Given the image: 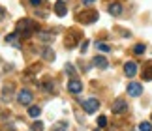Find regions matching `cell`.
Masks as SVG:
<instances>
[{
  "mask_svg": "<svg viewBox=\"0 0 152 131\" xmlns=\"http://www.w3.org/2000/svg\"><path fill=\"white\" fill-rule=\"evenodd\" d=\"M36 30H38V25H36V21H32V19H21L17 23V32L23 34V36H30Z\"/></svg>",
  "mask_w": 152,
  "mask_h": 131,
  "instance_id": "6da1fadb",
  "label": "cell"
},
{
  "mask_svg": "<svg viewBox=\"0 0 152 131\" xmlns=\"http://www.w3.org/2000/svg\"><path fill=\"white\" fill-rule=\"evenodd\" d=\"M98 17H100V13H98L96 9H83V11H79L77 19L81 23H85V25H90V23L98 21Z\"/></svg>",
  "mask_w": 152,
  "mask_h": 131,
  "instance_id": "7a4b0ae2",
  "label": "cell"
},
{
  "mask_svg": "<svg viewBox=\"0 0 152 131\" xmlns=\"http://www.w3.org/2000/svg\"><path fill=\"white\" fill-rule=\"evenodd\" d=\"M83 109H85L86 114H94V112L100 109V101H98L96 98H88V99L83 101Z\"/></svg>",
  "mask_w": 152,
  "mask_h": 131,
  "instance_id": "3957f363",
  "label": "cell"
},
{
  "mask_svg": "<svg viewBox=\"0 0 152 131\" xmlns=\"http://www.w3.org/2000/svg\"><path fill=\"white\" fill-rule=\"evenodd\" d=\"M32 99H34L32 92H30V90H26V88H23V90L17 92V101H19L21 105H30V103H32Z\"/></svg>",
  "mask_w": 152,
  "mask_h": 131,
  "instance_id": "277c9868",
  "label": "cell"
},
{
  "mask_svg": "<svg viewBox=\"0 0 152 131\" xmlns=\"http://www.w3.org/2000/svg\"><path fill=\"white\" fill-rule=\"evenodd\" d=\"M128 96H132V98H139L143 94V84L141 82H135V81H132L130 84H128Z\"/></svg>",
  "mask_w": 152,
  "mask_h": 131,
  "instance_id": "5b68a950",
  "label": "cell"
},
{
  "mask_svg": "<svg viewBox=\"0 0 152 131\" xmlns=\"http://www.w3.org/2000/svg\"><path fill=\"white\" fill-rule=\"evenodd\" d=\"M113 112L115 114H124V112L128 111V103H126V99H122V98H118V99H115L113 101Z\"/></svg>",
  "mask_w": 152,
  "mask_h": 131,
  "instance_id": "8992f818",
  "label": "cell"
},
{
  "mask_svg": "<svg viewBox=\"0 0 152 131\" xmlns=\"http://www.w3.org/2000/svg\"><path fill=\"white\" fill-rule=\"evenodd\" d=\"M53 9H55V13L58 17H66L68 15V6H66V0H56L55 6H53Z\"/></svg>",
  "mask_w": 152,
  "mask_h": 131,
  "instance_id": "52a82bcc",
  "label": "cell"
},
{
  "mask_svg": "<svg viewBox=\"0 0 152 131\" xmlns=\"http://www.w3.org/2000/svg\"><path fill=\"white\" fill-rule=\"evenodd\" d=\"M68 92H72V94H79V92H83V82L77 81V79L68 81Z\"/></svg>",
  "mask_w": 152,
  "mask_h": 131,
  "instance_id": "ba28073f",
  "label": "cell"
},
{
  "mask_svg": "<svg viewBox=\"0 0 152 131\" xmlns=\"http://www.w3.org/2000/svg\"><path fill=\"white\" fill-rule=\"evenodd\" d=\"M124 73H126L128 77H135V75H137V64L132 62V60L126 62V64H124Z\"/></svg>",
  "mask_w": 152,
  "mask_h": 131,
  "instance_id": "9c48e42d",
  "label": "cell"
},
{
  "mask_svg": "<svg viewBox=\"0 0 152 131\" xmlns=\"http://www.w3.org/2000/svg\"><path fill=\"white\" fill-rule=\"evenodd\" d=\"M92 64H94L96 68H100V69H107V66H109L107 58L102 56V55H96V56H94V60H92Z\"/></svg>",
  "mask_w": 152,
  "mask_h": 131,
  "instance_id": "30bf717a",
  "label": "cell"
},
{
  "mask_svg": "<svg viewBox=\"0 0 152 131\" xmlns=\"http://www.w3.org/2000/svg\"><path fill=\"white\" fill-rule=\"evenodd\" d=\"M6 43H10V45H13L19 49L21 47V41H19V32H13V34H8L6 36Z\"/></svg>",
  "mask_w": 152,
  "mask_h": 131,
  "instance_id": "8fae6325",
  "label": "cell"
},
{
  "mask_svg": "<svg viewBox=\"0 0 152 131\" xmlns=\"http://www.w3.org/2000/svg\"><path fill=\"white\" fill-rule=\"evenodd\" d=\"M122 4H118V2H113V4H109V13L113 15V17H118V15H122Z\"/></svg>",
  "mask_w": 152,
  "mask_h": 131,
  "instance_id": "7c38bea8",
  "label": "cell"
},
{
  "mask_svg": "<svg viewBox=\"0 0 152 131\" xmlns=\"http://www.w3.org/2000/svg\"><path fill=\"white\" fill-rule=\"evenodd\" d=\"M39 55H42L43 60H47V62H53V60H55V52H53L51 47H43V49L39 51Z\"/></svg>",
  "mask_w": 152,
  "mask_h": 131,
  "instance_id": "4fadbf2b",
  "label": "cell"
},
{
  "mask_svg": "<svg viewBox=\"0 0 152 131\" xmlns=\"http://www.w3.org/2000/svg\"><path fill=\"white\" fill-rule=\"evenodd\" d=\"M38 39L42 41V43H51V41L55 39V36L51 32H38Z\"/></svg>",
  "mask_w": 152,
  "mask_h": 131,
  "instance_id": "5bb4252c",
  "label": "cell"
},
{
  "mask_svg": "<svg viewBox=\"0 0 152 131\" xmlns=\"http://www.w3.org/2000/svg\"><path fill=\"white\" fill-rule=\"evenodd\" d=\"M143 79H145V81H152V64H147V66H145Z\"/></svg>",
  "mask_w": 152,
  "mask_h": 131,
  "instance_id": "9a60e30c",
  "label": "cell"
},
{
  "mask_svg": "<svg viewBox=\"0 0 152 131\" xmlns=\"http://www.w3.org/2000/svg\"><path fill=\"white\" fill-rule=\"evenodd\" d=\"M39 114H42V109H39V107L32 105L30 109H28V116H30V118H38Z\"/></svg>",
  "mask_w": 152,
  "mask_h": 131,
  "instance_id": "2e32d148",
  "label": "cell"
},
{
  "mask_svg": "<svg viewBox=\"0 0 152 131\" xmlns=\"http://www.w3.org/2000/svg\"><path fill=\"white\" fill-rule=\"evenodd\" d=\"M96 49L98 51H102V52H109L111 51V47L107 43H103V41H96Z\"/></svg>",
  "mask_w": 152,
  "mask_h": 131,
  "instance_id": "e0dca14e",
  "label": "cell"
},
{
  "mask_svg": "<svg viewBox=\"0 0 152 131\" xmlns=\"http://www.w3.org/2000/svg\"><path fill=\"white\" fill-rule=\"evenodd\" d=\"M53 131H68V124H64V122H56L55 126H53Z\"/></svg>",
  "mask_w": 152,
  "mask_h": 131,
  "instance_id": "ac0fdd59",
  "label": "cell"
},
{
  "mask_svg": "<svg viewBox=\"0 0 152 131\" xmlns=\"http://www.w3.org/2000/svg\"><path fill=\"white\" fill-rule=\"evenodd\" d=\"M139 131H152V122H141L139 124Z\"/></svg>",
  "mask_w": 152,
  "mask_h": 131,
  "instance_id": "d6986e66",
  "label": "cell"
},
{
  "mask_svg": "<svg viewBox=\"0 0 152 131\" xmlns=\"http://www.w3.org/2000/svg\"><path fill=\"white\" fill-rule=\"evenodd\" d=\"M75 43H77V34H75V32H72V36H69V39H66V45H68V47H73Z\"/></svg>",
  "mask_w": 152,
  "mask_h": 131,
  "instance_id": "ffe728a7",
  "label": "cell"
},
{
  "mask_svg": "<svg viewBox=\"0 0 152 131\" xmlns=\"http://www.w3.org/2000/svg\"><path fill=\"white\" fill-rule=\"evenodd\" d=\"M145 51H147V47H145L143 43H137L135 47H133V52H135V55H143Z\"/></svg>",
  "mask_w": 152,
  "mask_h": 131,
  "instance_id": "44dd1931",
  "label": "cell"
},
{
  "mask_svg": "<svg viewBox=\"0 0 152 131\" xmlns=\"http://www.w3.org/2000/svg\"><path fill=\"white\" fill-rule=\"evenodd\" d=\"M30 127H32V131H43V124L38 120V122H34Z\"/></svg>",
  "mask_w": 152,
  "mask_h": 131,
  "instance_id": "7402d4cb",
  "label": "cell"
},
{
  "mask_svg": "<svg viewBox=\"0 0 152 131\" xmlns=\"http://www.w3.org/2000/svg\"><path fill=\"white\" fill-rule=\"evenodd\" d=\"M66 73H68V75H72V77L75 75V68H73V64H66Z\"/></svg>",
  "mask_w": 152,
  "mask_h": 131,
  "instance_id": "603a6c76",
  "label": "cell"
},
{
  "mask_svg": "<svg viewBox=\"0 0 152 131\" xmlns=\"http://www.w3.org/2000/svg\"><path fill=\"white\" fill-rule=\"evenodd\" d=\"M98 126H100V127H105V126H107V118H105V116H100V118H98Z\"/></svg>",
  "mask_w": 152,
  "mask_h": 131,
  "instance_id": "cb8c5ba5",
  "label": "cell"
},
{
  "mask_svg": "<svg viewBox=\"0 0 152 131\" xmlns=\"http://www.w3.org/2000/svg\"><path fill=\"white\" fill-rule=\"evenodd\" d=\"M28 2H30V6L38 8V6H42V4H43V0H28Z\"/></svg>",
  "mask_w": 152,
  "mask_h": 131,
  "instance_id": "d4e9b609",
  "label": "cell"
},
{
  "mask_svg": "<svg viewBox=\"0 0 152 131\" xmlns=\"http://www.w3.org/2000/svg\"><path fill=\"white\" fill-rule=\"evenodd\" d=\"M86 47H88V41H83V43H81V51H86Z\"/></svg>",
  "mask_w": 152,
  "mask_h": 131,
  "instance_id": "484cf974",
  "label": "cell"
},
{
  "mask_svg": "<svg viewBox=\"0 0 152 131\" xmlns=\"http://www.w3.org/2000/svg\"><path fill=\"white\" fill-rule=\"evenodd\" d=\"M92 2H96V0H83V4H85V6H90Z\"/></svg>",
  "mask_w": 152,
  "mask_h": 131,
  "instance_id": "4316f807",
  "label": "cell"
},
{
  "mask_svg": "<svg viewBox=\"0 0 152 131\" xmlns=\"http://www.w3.org/2000/svg\"><path fill=\"white\" fill-rule=\"evenodd\" d=\"M4 15H6V13H4V9H2V8H0V21H2V19H4Z\"/></svg>",
  "mask_w": 152,
  "mask_h": 131,
  "instance_id": "83f0119b",
  "label": "cell"
},
{
  "mask_svg": "<svg viewBox=\"0 0 152 131\" xmlns=\"http://www.w3.org/2000/svg\"><path fill=\"white\" fill-rule=\"evenodd\" d=\"M150 120H152V118H150Z\"/></svg>",
  "mask_w": 152,
  "mask_h": 131,
  "instance_id": "f1b7e54d",
  "label": "cell"
}]
</instances>
